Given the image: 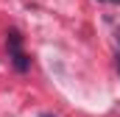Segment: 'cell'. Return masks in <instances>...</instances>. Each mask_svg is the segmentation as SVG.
Instances as JSON below:
<instances>
[{"label": "cell", "mask_w": 120, "mask_h": 117, "mask_svg": "<svg viewBox=\"0 0 120 117\" xmlns=\"http://www.w3.org/2000/svg\"><path fill=\"white\" fill-rule=\"evenodd\" d=\"M6 45H8L11 64H14L20 73H25V70H28V56L22 53V36H20L17 31H8V39H6Z\"/></svg>", "instance_id": "1"}, {"label": "cell", "mask_w": 120, "mask_h": 117, "mask_svg": "<svg viewBox=\"0 0 120 117\" xmlns=\"http://www.w3.org/2000/svg\"><path fill=\"white\" fill-rule=\"evenodd\" d=\"M115 3H120V0H115Z\"/></svg>", "instance_id": "5"}, {"label": "cell", "mask_w": 120, "mask_h": 117, "mask_svg": "<svg viewBox=\"0 0 120 117\" xmlns=\"http://www.w3.org/2000/svg\"><path fill=\"white\" fill-rule=\"evenodd\" d=\"M117 73H120V53H117Z\"/></svg>", "instance_id": "3"}, {"label": "cell", "mask_w": 120, "mask_h": 117, "mask_svg": "<svg viewBox=\"0 0 120 117\" xmlns=\"http://www.w3.org/2000/svg\"><path fill=\"white\" fill-rule=\"evenodd\" d=\"M117 42H120V28H117Z\"/></svg>", "instance_id": "4"}, {"label": "cell", "mask_w": 120, "mask_h": 117, "mask_svg": "<svg viewBox=\"0 0 120 117\" xmlns=\"http://www.w3.org/2000/svg\"><path fill=\"white\" fill-rule=\"evenodd\" d=\"M39 117H56V114H50V112H42V114H39Z\"/></svg>", "instance_id": "2"}]
</instances>
